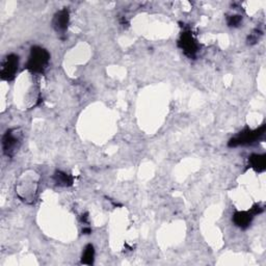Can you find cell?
Wrapping results in <instances>:
<instances>
[{
  "instance_id": "cell-1",
  "label": "cell",
  "mask_w": 266,
  "mask_h": 266,
  "mask_svg": "<svg viewBox=\"0 0 266 266\" xmlns=\"http://www.w3.org/2000/svg\"><path fill=\"white\" fill-rule=\"evenodd\" d=\"M50 60V54L39 46H34L30 50V56L26 63V68L32 73H43Z\"/></svg>"
},
{
  "instance_id": "cell-2",
  "label": "cell",
  "mask_w": 266,
  "mask_h": 266,
  "mask_svg": "<svg viewBox=\"0 0 266 266\" xmlns=\"http://www.w3.org/2000/svg\"><path fill=\"white\" fill-rule=\"evenodd\" d=\"M21 143V132L18 129H10L5 132L2 139V149L3 153L12 157L19 148Z\"/></svg>"
},
{
  "instance_id": "cell-3",
  "label": "cell",
  "mask_w": 266,
  "mask_h": 266,
  "mask_svg": "<svg viewBox=\"0 0 266 266\" xmlns=\"http://www.w3.org/2000/svg\"><path fill=\"white\" fill-rule=\"evenodd\" d=\"M265 132V126H262L259 129L256 130H244L236 135L229 143V147H237L242 145H249L258 141Z\"/></svg>"
},
{
  "instance_id": "cell-4",
  "label": "cell",
  "mask_w": 266,
  "mask_h": 266,
  "mask_svg": "<svg viewBox=\"0 0 266 266\" xmlns=\"http://www.w3.org/2000/svg\"><path fill=\"white\" fill-rule=\"evenodd\" d=\"M18 66H19V58L15 54H10L7 56L1 65V70H0V74L3 80H12L16 73L18 71Z\"/></svg>"
},
{
  "instance_id": "cell-5",
  "label": "cell",
  "mask_w": 266,
  "mask_h": 266,
  "mask_svg": "<svg viewBox=\"0 0 266 266\" xmlns=\"http://www.w3.org/2000/svg\"><path fill=\"white\" fill-rule=\"evenodd\" d=\"M178 45L183 52L185 53V56L190 59H194L196 57L198 52V44L190 31H184L181 34Z\"/></svg>"
},
{
  "instance_id": "cell-6",
  "label": "cell",
  "mask_w": 266,
  "mask_h": 266,
  "mask_svg": "<svg viewBox=\"0 0 266 266\" xmlns=\"http://www.w3.org/2000/svg\"><path fill=\"white\" fill-rule=\"evenodd\" d=\"M69 12L67 8H63V10L57 13V15L53 18V27L58 32H65L68 29L69 24Z\"/></svg>"
},
{
  "instance_id": "cell-7",
  "label": "cell",
  "mask_w": 266,
  "mask_h": 266,
  "mask_svg": "<svg viewBox=\"0 0 266 266\" xmlns=\"http://www.w3.org/2000/svg\"><path fill=\"white\" fill-rule=\"evenodd\" d=\"M254 213L251 211H237L233 216L234 224L241 229H245L250 226L253 221Z\"/></svg>"
},
{
  "instance_id": "cell-8",
  "label": "cell",
  "mask_w": 266,
  "mask_h": 266,
  "mask_svg": "<svg viewBox=\"0 0 266 266\" xmlns=\"http://www.w3.org/2000/svg\"><path fill=\"white\" fill-rule=\"evenodd\" d=\"M250 164H251V167L256 171H258V172L264 171L265 166H266L265 156L264 155H258V154L252 155L250 157Z\"/></svg>"
},
{
  "instance_id": "cell-9",
  "label": "cell",
  "mask_w": 266,
  "mask_h": 266,
  "mask_svg": "<svg viewBox=\"0 0 266 266\" xmlns=\"http://www.w3.org/2000/svg\"><path fill=\"white\" fill-rule=\"evenodd\" d=\"M54 180H56L57 184L60 186H70L72 185V182H73V179L70 175L60 171L56 173V175H54Z\"/></svg>"
},
{
  "instance_id": "cell-10",
  "label": "cell",
  "mask_w": 266,
  "mask_h": 266,
  "mask_svg": "<svg viewBox=\"0 0 266 266\" xmlns=\"http://www.w3.org/2000/svg\"><path fill=\"white\" fill-rule=\"evenodd\" d=\"M94 257H95V250L94 246L91 244H88L85 249L84 254H82L81 263L86 265H91L94 263Z\"/></svg>"
},
{
  "instance_id": "cell-11",
  "label": "cell",
  "mask_w": 266,
  "mask_h": 266,
  "mask_svg": "<svg viewBox=\"0 0 266 266\" xmlns=\"http://www.w3.org/2000/svg\"><path fill=\"white\" fill-rule=\"evenodd\" d=\"M241 22V17L240 16H231L228 18V24L229 26H238Z\"/></svg>"
}]
</instances>
